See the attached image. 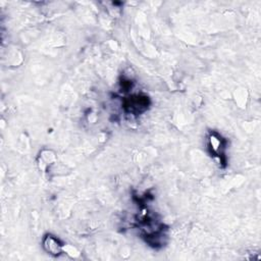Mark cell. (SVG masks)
<instances>
[{
    "label": "cell",
    "instance_id": "2",
    "mask_svg": "<svg viewBox=\"0 0 261 261\" xmlns=\"http://www.w3.org/2000/svg\"><path fill=\"white\" fill-rule=\"evenodd\" d=\"M225 148L226 140L223 139L218 133L212 130L208 135V149L213 157L219 159L221 163H225Z\"/></svg>",
    "mask_w": 261,
    "mask_h": 261
},
{
    "label": "cell",
    "instance_id": "1",
    "mask_svg": "<svg viewBox=\"0 0 261 261\" xmlns=\"http://www.w3.org/2000/svg\"><path fill=\"white\" fill-rule=\"evenodd\" d=\"M150 105L149 97L144 94H135L124 98L123 108L126 113L138 115L145 112Z\"/></svg>",
    "mask_w": 261,
    "mask_h": 261
},
{
    "label": "cell",
    "instance_id": "3",
    "mask_svg": "<svg viewBox=\"0 0 261 261\" xmlns=\"http://www.w3.org/2000/svg\"><path fill=\"white\" fill-rule=\"evenodd\" d=\"M42 246L44 250L52 256H59L62 252H64V245L60 242L59 239L50 233L44 236L42 240Z\"/></svg>",
    "mask_w": 261,
    "mask_h": 261
}]
</instances>
